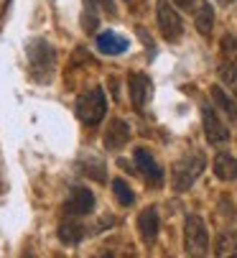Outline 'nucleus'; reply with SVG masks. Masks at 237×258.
I'll return each instance as SVG.
<instances>
[{"label": "nucleus", "instance_id": "nucleus-1", "mask_svg": "<svg viewBox=\"0 0 237 258\" xmlns=\"http://www.w3.org/2000/svg\"><path fill=\"white\" fill-rule=\"evenodd\" d=\"M28 67L38 82H49L56 67V49L44 39H33L28 44Z\"/></svg>", "mask_w": 237, "mask_h": 258}, {"label": "nucleus", "instance_id": "nucleus-2", "mask_svg": "<svg viewBox=\"0 0 237 258\" xmlns=\"http://www.w3.org/2000/svg\"><path fill=\"white\" fill-rule=\"evenodd\" d=\"M207 159L202 151H191L186 156H181L174 169H171V184H174V192H186L191 184L199 179V174L204 171Z\"/></svg>", "mask_w": 237, "mask_h": 258}, {"label": "nucleus", "instance_id": "nucleus-3", "mask_svg": "<svg viewBox=\"0 0 237 258\" xmlns=\"http://www.w3.org/2000/svg\"><path fill=\"white\" fill-rule=\"evenodd\" d=\"M207 248H209V235H207V225L199 215H189L186 225H184V250L186 258H207Z\"/></svg>", "mask_w": 237, "mask_h": 258}, {"label": "nucleus", "instance_id": "nucleus-4", "mask_svg": "<svg viewBox=\"0 0 237 258\" xmlns=\"http://www.w3.org/2000/svg\"><path fill=\"white\" fill-rule=\"evenodd\" d=\"M107 113V97L100 87H92L76 97V118L85 125H97Z\"/></svg>", "mask_w": 237, "mask_h": 258}, {"label": "nucleus", "instance_id": "nucleus-5", "mask_svg": "<svg viewBox=\"0 0 237 258\" xmlns=\"http://www.w3.org/2000/svg\"><path fill=\"white\" fill-rule=\"evenodd\" d=\"M155 16H158V28H161L166 41H179L184 36L181 16L171 8L169 0H158V3H155Z\"/></svg>", "mask_w": 237, "mask_h": 258}, {"label": "nucleus", "instance_id": "nucleus-6", "mask_svg": "<svg viewBox=\"0 0 237 258\" xmlns=\"http://www.w3.org/2000/svg\"><path fill=\"white\" fill-rule=\"evenodd\" d=\"M95 210V195L87 187H71L66 202H64V215L66 217H82Z\"/></svg>", "mask_w": 237, "mask_h": 258}, {"label": "nucleus", "instance_id": "nucleus-7", "mask_svg": "<svg viewBox=\"0 0 237 258\" xmlns=\"http://www.w3.org/2000/svg\"><path fill=\"white\" fill-rule=\"evenodd\" d=\"M133 159H135L138 171L145 176V181L150 184V187H161V184H164V171H161V166L155 164L153 154H150L148 149H135Z\"/></svg>", "mask_w": 237, "mask_h": 258}, {"label": "nucleus", "instance_id": "nucleus-8", "mask_svg": "<svg viewBox=\"0 0 237 258\" xmlns=\"http://www.w3.org/2000/svg\"><path fill=\"white\" fill-rule=\"evenodd\" d=\"M202 120H204V133L209 143H224L229 138V131L224 128V123L219 120L217 110L212 105H202Z\"/></svg>", "mask_w": 237, "mask_h": 258}, {"label": "nucleus", "instance_id": "nucleus-9", "mask_svg": "<svg viewBox=\"0 0 237 258\" xmlns=\"http://www.w3.org/2000/svg\"><path fill=\"white\" fill-rule=\"evenodd\" d=\"M128 87H130V100H133V107L140 110L148 97H150V80L145 75H138V72H133V75L128 77Z\"/></svg>", "mask_w": 237, "mask_h": 258}, {"label": "nucleus", "instance_id": "nucleus-10", "mask_svg": "<svg viewBox=\"0 0 237 258\" xmlns=\"http://www.w3.org/2000/svg\"><path fill=\"white\" fill-rule=\"evenodd\" d=\"M130 141V128L125 120H112L110 128L105 131V146L110 151H120L123 146Z\"/></svg>", "mask_w": 237, "mask_h": 258}, {"label": "nucleus", "instance_id": "nucleus-11", "mask_svg": "<svg viewBox=\"0 0 237 258\" xmlns=\"http://www.w3.org/2000/svg\"><path fill=\"white\" fill-rule=\"evenodd\" d=\"M97 49L107 56H117L128 49V39H123V36L115 33V31H102L97 36Z\"/></svg>", "mask_w": 237, "mask_h": 258}, {"label": "nucleus", "instance_id": "nucleus-12", "mask_svg": "<svg viewBox=\"0 0 237 258\" xmlns=\"http://www.w3.org/2000/svg\"><path fill=\"white\" fill-rule=\"evenodd\" d=\"M138 230H140V238H143L148 245L155 240V235H158V212H155V207H148V210L140 212V217H138Z\"/></svg>", "mask_w": 237, "mask_h": 258}, {"label": "nucleus", "instance_id": "nucleus-13", "mask_svg": "<svg viewBox=\"0 0 237 258\" xmlns=\"http://www.w3.org/2000/svg\"><path fill=\"white\" fill-rule=\"evenodd\" d=\"M214 253H217V258H237V233L234 230L219 233L217 243H214Z\"/></svg>", "mask_w": 237, "mask_h": 258}, {"label": "nucleus", "instance_id": "nucleus-14", "mask_svg": "<svg viewBox=\"0 0 237 258\" xmlns=\"http://www.w3.org/2000/svg\"><path fill=\"white\" fill-rule=\"evenodd\" d=\"M214 174L222 181H234L237 179V161L229 154H217L214 159Z\"/></svg>", "mask_w": 237, "mask_h": 258}, {"label": "nucleus", "instance_id": "nucleus-15", "mask_svg": "<svg viewBox=\"0 0 237 258\" xmlns=\"http://www.w3.org/2000/svg\"><path fill=\"white\" fill-rule=\"evenodd\" d=\"M212 100H214V105L222 110V113H224L232 123H237V102H234V100H232L219 85L212 87Z\"/></svg>", "mask_w": 237, "mask_h": 258}, {"label": "nucleus", "instance_id": "nucleus-16", "mask_svg": "<svg viewBox=\"0 0 237 258\" xmlns=\"http://www.w3.org/2000/svg\"><path fill=\"white\" fill-rule=\"evenodd\" d=\"M85 238V228L76 223V220H71V217H66L64 223L59 225V240L61 243H69V245H74V243H79Z\"/></svg>", "mask_w": 237, "mask_h": 258}, {"label": "nucleus", "instance_id": "nucleus-17", "mask_svg": "<svg viewBox=\"0 0 237 258\" xmlns=\"http://www.w3.org/2000/svg\"><path fill=\"white\" fill-rule=\"evenodd\" d=\"M194 23H196V28H199L202 36H209L212 33V28H214V11H212L209 3H202L199 8H196Z\"/></svg>", "mask_w": 237, "mask_h": 258}, {"label": "nucleus", "instance_id": "nucleus-18", "mask_svg": "<svg viewBox=\"0 0 237 258\" xmlns=\"http://www.w3.org/2000/svg\"><path fill=\"white\" fill-rule=\"evenodd\" d=\"M219 80H222V85L232 92V97H234V102H237V64L222 61V64H219Z\"/></svg>", "mask_w": 237, "mask_h": 258}, {"label": "nucleus", "instance_id": "nucleus-19", "mask_svg": "<svg viewBox=\"0 0 237 258\" xmlns=\"http://www.w3.org/2000/svg\"><path fill=\"white\" fill-rule=\"evenodd\" d=\"M112 189H115V197H117V202H120L123 207H130L133 205V192H130L125 179H115L112 181Z\"/></svg>", "mask_w": 237, "mask_h": 258}, {"label": "nucleus", "instance_id": "nucleus-20", "mask_svg": "<svg viewBox=\"0 0 237 258\" xmlns=\"http://www.w3.org/2000/svg\"><path fill=\"white\" fill-rule=\"evenodd\" d=\"M222 56L232 64H237V39L234 36H224L222 39Z\"/></svg>", "mask_w": 237, "mask_h": 258}, {"label": "nucleus", "instance_id": "nucleus-21", "mask_svg": "<svg viewBox=\"0 0 237 258\" xmlns=\"http://www.w3.org/2000/svg\"><path fill=\"white\" fill-rule=\"evenodd\" d=\"M87 3H90V6H100V8H105L107 13L115 11V3H112V0H87Z\"/></svg>", "mask_w": 237, "mask_h": 258}, {"label": "nucleus", "instance_id": "nucleus-22", "mask_svg": "<svg viewBox=\"0 0 237 258\" xmlns=\"http://www.w3.org/2000/svg\"><path fill=\"white\" fill-rule=\"evenodd\" d=\"M174 3H176V6H181V8H189V6L194 3V0H174Z\"/></svg>", "mask_w": 237, "mask_h": 258}, {"label": "nucleus", "instance_id": "nucleus-23", "mask_svg": "<svg viewBox=\"0 0 237 258\" xmlns=\"http://www.w3.org/2000/svg\"><path fill=\"white\" fill-rule=\"evenodd\" d=\"M23 258H33V255H31V253H23Z\"/></svg>", "mask_w": 237, "mask_h": 258}, {"label": "nucleus", "instance_id": "nucleus-24", "mask_svg": "<svg viewBox=\"0 0 237 258\" xmlns=\"http://www.w3.org/2000/svg\"><path fill=\"white\" fill-rule=\"evenodd\" d=\"M222 3H234V0H222Z\"/></svg>", "mask_w": 237, "mask_h": 258}]
</instances>
